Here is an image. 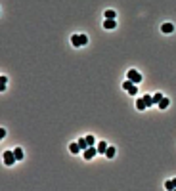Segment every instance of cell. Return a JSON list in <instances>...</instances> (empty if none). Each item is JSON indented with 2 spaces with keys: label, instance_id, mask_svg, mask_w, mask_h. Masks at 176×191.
Instances as JSON below:
<instances>
[{
  "label": "cell",
  "instance_id": "cell-1",
  "mask_svg": "<svg viewBox=\"0 0 176 191\" xmlns=\"http://www.w3.org/2000/svg\"><path fill=\"white\" fill-rule=\"evenodd\" d=\"M123 88L126 90V92H128L130 96H136V94H138V88H136V84L132 82V80H128V78H126V80L123 82Z\"/></svg>",
  "mask_w": 176,
  "mask_h": 191
},
{
  "label": "cell",
  "instance_id": "cell-2",
  "mask_svg": "<svg viewBox=\"0 0 176 191\" xmlns=\"http://www.w3.org/2000/svg\"><path fill=\"white\" fill-rule=\"evenodd\" d=\"M96 153H98V147H96V145H90V147H86V149L82 151V155H84L86 161H92L94 157H96Z\"/></svg>",
  "mask_w": 176,
  "mask_h": 191
},
{
  "label": "cell",
  "instance_id": "cell-3",
  "mask_svg": "<svg viewBox=\"0 0 176 191\" xmlns=\"http://www.w3.org/2000/svg\"><path fill=\"white\" fill-rule=\"evenodd\" d=\"M126 78H128V80H132V82H134V84H138V82H142V75L136 71V69H130L128 73H126Z\"/></svg>",
  "mask_w": 176,
  "mask_h": 191
},
{
  "label": "cell",
  "instance_id": "cell-4",
  "mask_svg": "<svg viewBox=\"0 0 176 191\" xmlns=\"http://www.w3.org/2000/svg\"><path fill=\"white\" fill-rule=\"evenodd\" d=\"M15 161H17V159H15V153H14V151H4V163H6L8 166H12Z\"/></svg>",
  "mask_w": 176,
  "mask_h": 191
},
{
  "label": "cell",
  "instance_id": "cell-5",
  "mask_svg": "<svg viewBox=\"0 0 176 191\" xmlns=\"http://www.w3.org/2000/svg\"><path fill=\"white\" fill-rule=\"evenodd\" d=\"M161 31L165 33V35H170V33L174 31V25H172V23H163V25H161Z\"/></svg>",
  "mask_w": 176,
  "mask_h": 191
},
{
  "label": "cell",
  "instance_id": "cell-6",
  "mask_svg": "<svg viewBox=\"0 0 176 191\" xmlns=\"http://www.w3.org/2000/svg\"><path fill=\"white\" fill-rule=\"evenodd\" d=\"M117 27V23H115V19H105L103 21V29H107V31H111V29H115Z\"/></svg>",
  "mask_w": 176,
  "mask_h": 191
},
{
  "label": "cell",
  "instance_id": "cell-7",
  "mask_svg": "<svg viewBox=\"0 0 176 191\" xmlns=\"http://www.w3.org/2000/svg\"><path fill=\"white\" fill-rule=\"evenodd\" d=\"M71 44H73L75 48H81V46H82V42H81V35H73V37H71Z\"/></svg>",
  "mask_w": 176,
  "mask_h": 191
},
{
  "label": "cell",
  "instance_id": "cell-8",
  "mask_svg": "<svg viewBox=\"0 0 176 191\" xmlns=\"http://www.w3.org/2000/svg\"><path fill=\"white\" fill-rule=\"evenodd\" d=\"M69 151H71L73 155H79L82 149H81V145H79V143H71V145H69Z\"/></svg>",
  "mask_w": 176,
  "mask_h": 191
},
{
  "label": "cell",
  "instance_id": "cell-9",
  "mask_svg": "<svg viewBox=\"0 0 176 191\" xmlns=\"http://www.w3.org/2000/svg\"><path fill=\"white\" fill-rule=\"evenodd\" d=\"M136 109L138 111H144V109H147V105H146V102H144V99H136Z\"/></svg>",
  "mask_w": 176,
  "mask_h": 191
},
{
  "label": "cell",
  "instance_id": "cell-10",
  "mask_svg": "<svg viewBox=\"0 0 176 191\" xmlns=\"http://www.w3.org/2000/svg\"><path fill=\"white\" fill-rule=\"evenodd\" d=\"M107 147H109V145H107L105 141H100V143H98V153H103V155H105Z\"/></svg>",
  "mask_w": 176,
  "mask_h": 191
},
{
  "label": "cell",
  "instance_id": "cell-11",
  "mask_svg": "<svg viewBox=\"0 0 176 191\" xmlns=\"http://www.w3.org/2000/svg\"><path fill=\"white\" fill-rule=\"evenodd\" d=\"M165 187H167L169 191H170V189H176V178H174V180H169V182H165Z\"/></svg>",
  "mask_w": 176,
  "mask_h": 191
},
{
  "label": "cell",
  "instance_id": "cell-12",
  "mask_svg": "<svg viewBox=\"0 0 176 191\" xmlns=\"http://www.w3.org/2000/svg\"><path fill=\"white\" fill-rule=\"evenodd\" d=\"M169 103H170V102H169V98H163L157 105H159V109H167V107H169Z\"/></svg>",
  "mask_w": 176,
  "mask_h": 191
},
{
  "label": "cell",
  "instance_id": "cell-13",
  "mask_svg": "<svg viewBox=\"0 0 176 191\" xmlns=\"http://www.w3.org/2000/svg\"><path fill=\"white\" fill-rule=\"evenodd\" d=\"M115 147H113V145H111V147H107V151H105V157H107V159H113V157H115Z\"/></svg>",
  "mask_w": 176,
  "mask_h": 191
},
{
  "label": "cell",
  "instance_id": "cell-14",
  "mask_svg": "<svg viewBox=\"0 0 176 191\" xmlns=\"http://www.w3.org/2000/svg\"><path fill=\"white\" fill-rule=\"evenodd\" d=\"M142 99H144V102H146V105H147V107L155 105V103H153V98H151V96H142Z\"/></svg>",
  "mask_w": 176,
  "mask_h": 191
},
{
  "label": "cell",
  "instance_id": "cell-15",
  "mask_svg": "<svg viewBox=\"0 0 176 191\" xmlns=\"http://www.w3.org/2000/svg\"><path fill=\"white\" fill-rule=\"evenodd\" d=\"M103 15H105V19H115V15H117V14L113 12V10H105V14H103Z\"/></svg>",
  "mask_w": 176,
  "mask_h": 191
},
{
  "label": "cell",
  "instance_id": "cell-16",
  "mask_svg": "<svg viewBox=\"0 0 176 191\" xmlns=\"http://www.w3.org/2000/svg\"><path fill=\"white\" fill-rule=\"evenodd\" d=\"M14 153H15V159H17V161H21V159H23V149H21V147L14 149Z\"/></svg>",
  "mask_w": 176,
  "mask_h": 191
},
{
  "label": "cell",
  "instance_id": "cell-17",
  "mask_svg": "<svg viewBox=\"0 0 176 191\" xmlns=\"http://www.w3.org/2000/svg\"><path fill=\"white\" fill-rule=\"evenodd\" d=\"M77 143H79V145H81V149H82V151H84V149L88 147V141H86V138H81L79 141H77Z\"/></svg>",
  "mask_w": 176,
  "mask_h": 191
},
{
  "label": "cell",
  "instance_id": "cell-18",
  "mask_svg": "<svg viewBox=\"0 0 176 191\" xmlns=\"http://www.w3.org/2000/svg\"><path fill=\"white\" fill-rule=\"evenodd\" d=\"M6 84H8V78H6V76H0V90H2V92H4Z\"/></svg>",
  "mask_w": 176,
  "mask_h": 191
},
{
  "label": "cell",
  "instance_id": "cell-19",
  "mask_svg": "<svg viewBox=\"0 0 176 191\" xmlns=\"http://www.w3.org/2000/svg\"><path fill=\"white\" fill-rule=\"evenodd\" d=\"M161 99H163V94H159V92H157L155 96H153V103H155V105H157V103L161 102Z\"/></svg>",
  "mask_w": 176,
  "mask_h": 191
},
{
  "label": "cell",
  "instance_id": "cell-20",
  "mask_svg": "<svg viewBox=\"0 0 176 191\" xmlns=\"http://www.w3.org/2000/svg\"><path fill=\"white\" fill-rule=\"evenodd\" d=\"M86 141H88V147H90V145H96V138L94 136H86Z\"/></svg>",
  "mask_w": 176,
  "mask_h": 191
},
{
  "label": "cell",
  "instance_id": "cell-21",
  "mask_svg": "<svg viewBox=\"0 0 176 191\" xmlns=\"http://www.w3.org/2000/svg\"><path fill=\"white\" fill-rule=\"evenodd\" d=\"M81 42H82V46H84V44H88V37H86V35H81Z\"/></svg>",
  "mask_w": 176,
  "mask_h": 191
}]
</instances>
